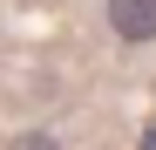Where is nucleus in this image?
<instances>
[{"label":"nucleus","mask_w":156,"mask_h":150,"mask_svg":"<svg viewBox=\"0 0 156 150\" xmlns=\"http://www.w3.org/2000/svg\"><path fill=\"white\" fill-rule=\"evenodd\" d=\"M109 34L129 48L156 41V0H109Z\"/></svg>","instance_id":"nucleus-1"},{"label":"nucleus","mask_w":156,"mask_h":150,"mask_svg":"<svg viewBox=\"0 0 156 150\" xmlns=\"http://www.w3.org/2000/svg\"><path fill=\"white\" fill-rule=\"evenodd\" d=\"M14 150H61V143H55V137H20Z\"/></svg>","instance_id":"nucleus-2"},{"label":"nucleus","mask_w":156,"mask_h":150,"mask_svg":"<svg viewBox=\"0 0 156 150\" xmlns=\"http://www.w3.org/2000/svg\"><path fill=\"white\" fill-rule=\"evenodd\" d=\"M143 150H156V130H149V137H143Z\"/></svg>","instance_id":"nucleus-3"}]
</instances>
